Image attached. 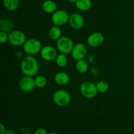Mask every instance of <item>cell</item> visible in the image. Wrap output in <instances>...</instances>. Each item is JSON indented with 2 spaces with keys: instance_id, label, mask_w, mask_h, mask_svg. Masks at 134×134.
I'll return each instance as SVG.
<instances>
[{
  "instance_id": "5",
  "label": "cell",
  "mask_w": 134,
  "mask_h": 134,
  "mask_svg": "<svg viewBox=\"0 0 134 134\" xmlns=\"http://www.w3.org/2000/svg\"><path fill=\"white\" fill-rule=\"evenodd\" d=\"M80 92L82 96L88 99L94 98L98 92L96 85L90 81H85L82 82L80 87Z\"/></svg>"
},
{
  "instance_id": "11",
  "label": "cell",
  "mask_w": 134,
  "mask_h": 134,
  "mask_svg": "<svg viewBox=\"0 0 134 134\" xmlns=\"http://www.w3.org/2000/svg\"><path fill=\"white\" fill-rule=\"evenodd\" d=\"M104 41V36L102 33L94 32L90 34L87 38V43L90 47L96 48L102 44Z\"/></svg>"
},
{
  "instance_id": "21",
  "label": "cell",
  "mask_w": 134,
  "mask_h": 134,
  "mask_svg": "<svg viewBox=\"0 0 134 134\" xmlns=\"http://www.w3.org/2000/svg\"><path fill=\"white\" fill-rule=\"evenodd\" d=\"M96 88L98 92L101 93V94H104V93L107 92L108 91L109 86V84L106 81H101L97 83Z\"/></svg>"
},
{
  "instance_id": "13",
  "label": "cell",
  "mask_w": 134,
  "mask_h": 134,
  "mask_svg": "<svg viewBox=\"0 0 134 134\" xmlns=\"http://www.w3.org/2000/svg\"><path fill=\"white\" fill-rule=\"evenodd\" d=\"M70 81V78L68 73L65 72L60 71L56 73L54 76V81L60 86H65L68 85Z\"/></svg>"
},
{
  "instance_id": "2",
  "label": "cell",
  "mask_w": 134,
  "mask_h": 134,
  "mask_svg": "<svg viewBox=\"0 0 134 134\" xmlns=\"http://www.w3.org/2000/svg\"><path fill=\"white\" fill-rule=\"evenodd\" d=\"M52 99L56 105L60 107H65L70 103L71 96L69 92L61 89L54 93Z\"/></svg>"
},
{
  "instance_id": "24",
  "label": "cell",
  "mask_w": 134,
  "mask_h": 134,
  "mask_svg": "<svg viewBox=\"0 0 134 134\" xmlns=\"http://www.w3.org/2000/svg\"><path fill=\"white\" fill-rule=\"evenodd\" d=\"M34 134H48L46 130L43 129V128H38L35 132H34Z\"/></svg>"
},
{
  "instance_id": "19",
  "label": "cell",
  "mask_w": 134,
  "mask_h": 134,
  "mask_svg": "<svg viewBox=\"0 0 134 134\" xmlns=\"http://www.w3.org/2000/svg\"><path fill=\"white\" fill-rule=\"evenodd\" d=\"M3 5L7 10H15L19 5V0H3Z\"/></svg>"
},
{
  "instance_id": "27",
  "label": "cell",
  "mask_w": 134,
  "mask_h": 134,
  "mask_svg": "<svg viewBox=\"0 0 134 134\" xmlns=\"http://www.w3.org/2000/svg\"><path fill=\"white\" fill-rule=\"evenodd\" d=\"M68 1L71 3H76L77 2V0H68Z\"/></svg>"
},
{
  "instance_id": "3",
  "label": "cell",
  "mask_w": 134,
  "mask_h": 134,
  "mask_svg": "<svg viewBox=\"0 0 134 134\" xmlns=\"http://www.w3.org/2000/svg\"><path fill=\"white\" fill-rule=\"evenodd\" d=\"M56 41V46L60 53L65 54L71 53L74 44L73 41L70 38L66 36H62Z\"/></svg>"
},
{
  "instance_id": "15",
  "label": "cell",
  "mask_w": 134,
  "mask_h": 134,
  "mask_svg": "<svg viewBox=\"0 0 134 134\" xmlns=\"http://www.w3.org/2000/svg\"><path fill=\"white\" fill-rule=\"evenodd\" d=\"M13 28V22L9 18H2L0 20V30L1 31L8 33L12 31Z\"/></svg>"
},
{
  "instance_id": "4",
  "label": "cell",
  "mask_w": 134,
  "mask_h": 134,
  "mask_svg": "<svg viewBox=\"0 0 134 134\" xmlns=\"http://www.w3.org/2000/svg\"><path fill=\"white\" fill-rule=\"evenodd\" d=\"M23 50L29 55H34L41 52V44L38 39L35 38L29 39L25 41L23 44Z\"/></svg>"
},
{
  "instance_id": "9",
  "label": "cell",
  "mask_w": 134,
  "mask_h": 134,
  "mask_svg": "<svg viewBox=\"0 0 134 134\" xmlns=\"http://www.w3.org/2000/svg\"><path fill=\"white\" fill-rule=\"evenodd\" d=\"M69 22L70 26L75 30H80L85 24L83 16L78 13H73L69 15Z\"/></svg>"
},
{
  "instance_id": "12",
  "label": "cell",
  "mask_w": 134,
  "mask_h": 134,
  "mask_svg": "<svg viewBox=\"0 0 134 134\" xmlns=\"http://www.w3.org/2000/svg\"><path fill=\"white\" fill-rule=\"evenodd\" d=\"M40 52L41 57L46 61H52L56 59L58 56V52L56 48L50 45L43 47Z\"/></svg>"
},
{
  "instance_id": "14",
  "label": "cell",
  "mask_w": 134,
  "mask_h": 134,
  "mask_svg": "<svg viewBox=\"0 0 134 134\" xmlns=\"http://www.w3.org/2000/svg\"><path fill=\"white\" fill-rule=\"evenodd\" d=\"M42 9L47 13H54L57 10V5L52 0H46L42 4Z\"/></svg>"
},
{
  "instance_id": "20",
  "label": "cell",
  "mask_w": 134,
  "mask_h": 134,
  "mask_svg": "<svg viewBox=\"0 0 134 134\" xmlns=\"http://www.w3.org/2000/svg\"><path fill=\"white\" fill-rule=\"evenodd\" d=\"M68 62V57L65 54L60 53L57 56L56 58V63L57 64L58 66L60 67V68H64V67L66 66Z\"/></svg>"
},
{
  "instance_id": "1",
  "label": "cell",
  "mask_w": 134,
  "mask_h": 134,
  "mask_svg": "<svg viewBox=\"0 0 134 134\" xmlns=\"http://www.w3.org/2000/svg\"><path fill=\"white\" fill-rule=\"evenodd\" d=\"M20 69L24 75H36L39 69V64L37 60L32 55H29L23 58L21 62Z\"/></svg>"
},
{
  "instance_id": "7",
  "label": "cell",
  "mask_w": 134,
  "mask_h": 134,
  "mask_svg": "<svg viewBox=\"0 0 134 134\" xmlns=\"http://www.w3.org/2000/svg\"><path fill=\"white\" fill-rule=\"evenodd\" d=\"M26 41V35L22 31L19 30H14L9 33L8 41L12 45L15 47L23 45Z\"/></svg>"
},
{
  "instance_id": "23",
  "label": "cell",
  "mask_w": 134,
  "mask_h": 134,
  "mask_svg": "<svg viewBox=\"0 0 134 134\" xmlns=\"http://www.w3.org/2000/svg\"><path fill=\"white\" fill-rule=\"evenodd\" d=\"M9 40V34L3 31H0V43H4Z\"/></svg>"
},
{
  "instance_id": "26",
  "label": "cell",
  "mask_w": 134,
  "mask_h": 134,
  "mask_svg": "<svg viewBox=\"0 0 134 134\" xmlns=\"http://www.w3.org/2000/svg\"><path fill=\"white\" fill-rule=\"evenodd\" d=\"M5 130H6V129H5V127L4 126L3 124H0V134L3 133Z\"/></svg>"
},
{
  "instance_id": "8",
  "label": "cell",
  "mask_w": 134,
  "mask_h": 134,
  "mask_svg": "<svg viewBox=\"0 0 134 134\" xmlns=\"http://www.w3.org/2000/svg\"><path fill=\"white\" fill-rule=\"evenodd\" d=\"M18 85H19L20 89L25 92H31L36 86L34 79H33L32 77L26 75L20 79Z\"/></svg>"
},
{
  "instance_id": "10",
  "label": "cell",
  "mask_w": 134,
  "mask_h": 134,
  "mask_svg": "<svg viewBox=\"0 0 134 134\" xmlns=\"http://www.w3.org/2000/svg\"><path fill=\"white\" fill-rule=\"evenodd\" d=\"M87 52V48L83 43H77L74 45L71 52L72 57L75 60H80L84 59Z\"/></svg>"
},
{
  "instance_id": "28",
  "label": "cell",
  "mask_w": 134,
  "mask_h": 134,
  "mask_svg": "<svg viewBox=\"0 0 134 134\" xmlns=\"http://www.w3.org/2000/svg\"><path fill=\"white\" fill-rule=\"evenodd\" d=\"M48 134H58V133L55 132H49V133H48Z\"/></svg>"
},
{
  "instance_id": "17",
  "label": "cell",
  "mask_w": 134,
  "mask_h": 134,
  "mask_svg": "<svg viewBox=\"0 0 134 134\" xmlns=\"http://www.w3.org/2000/svg\"><path fill=\"white\" fill-rule=\"evenodd\" d=\"M75 5L79 10L86 11L91 7L92 1L91 0H77Z\"/></svg>"
},
{
  "instance_id": "6",
  "label": "cell",
  "mask_w": 134,
  "mask_h": 134,
  "mask_svg": "<svg viewBox=\"0 0 134 134\" xmlns=\"http://www.w3.org/2000/svg\"><path fill=\"white\" fill-rule=\"evenodd\" d=\"M69 15L67 11L64 10H57L52 13L51 20L54 25L61 26L69 22Z\"/></svg>"
},
{
  "instance_id": "22",
  "label": "cell",
  "mask_w": 134,
  "mask_h": 134,
  "mask_svg": "<svg viewBox=\"0 0 134 134\" xmlns=\"http://www.w3.org/2000/svg\"><path fill=\"white\" fill-rule=\"evenodd\" d=\"M35 86L38 88H43L46 86L47 83V80L46 77L43 75H38L34 79Z\"/></svg>"
},
{
  "instance_id": "18",
  "label": "cell",
  "mask_w": 134,
  "mask_h": 134,
  "mask_svg": "<svg viewBox=\"0 0 134 134\" xmlns=\"http://www.w3.org/2000/svg\"><path fill=\"white\" fill-rule=\"evenodd\" d=\"M75 68L79 73L83 74L87 72L88 69V65L87 62L84 59H82V60H77L75 64Z\"/></svg>"
},
{
  "instance_id": "16",
  "label": "cell",
  "mask_w": 134,
  "mask_h": 134,
  "mask_svg": "<svg viewBox=\"0 0 134 134\" xmlns=\"http://www.w3.org/2000/svg\"><path fill=\"white\" fill-rule=\"evenodd\" d=\"M49 37L53 41H58L62 37V31L60 26H53L51 27L48 32Z\"/></svg>"
},
{
  "instance_id": "25",
  "label": "cell",
  "mask_w": 134,
  "mask_h": 134,
  "mask_svg": "<svg viewBox=\"0 0 134 134\" xmlns=\"http://www.w3.org/2000/svg\"><path fill=\"white\" fill-rule=\"evenodd\" d=\"M1 134H16V132L13 130H6L3 133Z\"/></svg>"
},
{
  "instance_id": "29",
  "label": "cell",
  "mask_w": 134,
  "mask_h": 134,
  "mask_svg": "<svg viewBox=\"0 0 134 134\" xmlns=\"http://www.w3.org/2000/svg\"><path fill=\"white\" fill-rule=\"evenodd\" d=\"M133 48H134V41H133Z\"/></svg>"
}]
</instances>
